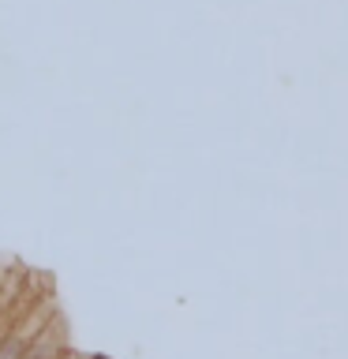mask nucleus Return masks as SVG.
<instances>
[{
	"mask_svg": "<svg viewBox=\"0 0 348 359\" xmlns=\"http://www.w3.org/2000/svg\"><path fill=\"white\" fill-rule=\"evenodd\" d=\"M19 355H22V341H19V337L0 341V359H19Z\"/></svg>",
	"mask_w": 348,
	"mask_h": 359,
	"instance_id": "obj_2",
	"label": "nucleus"
},
{
	"mask_svg": "<svg viewBox=\"0 0 348 359\" xmlns=\"http://www.w3.org/2000/svg\"><path fill=\"white\" fill-rule=\"evenodd\" d=\"M53 355H56V344L53 341H41V344H34V348H22L19 359H53Z\"/></svg>",
	"mask_w": 348,
	"mask_h": 359,
	"instance_id": "obj_1",
	"label": "nucleus"
}]
</instances>
